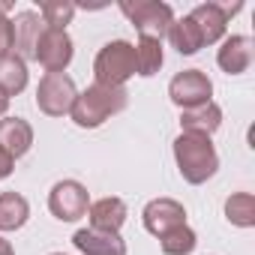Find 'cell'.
Masks as SVG:
<instances>
[{"instance_id":"603a6c76","label":"cell","mask_w":255,"mask_h":255,"mask_svg":"<svg viewBox=\"0 0 255 255\" xmlns=\"http://www.w3.org/2000/svg\"><path fill=\"white\" fill-rule=\"evenodd\" d=\"M195 243H198V237H195V231L189 225H180V228L159 237V249L165 255H189L195 249Z\"/></svg>"},{"instance_id":"ac0fdd59","label":"cell","mask_w":255,"mask_h":255,"mask_svg":"<svg viewBox=\"0 0 255 255\" xmlns=\"http://www.w3.org/2000/svg\"><path fill=\"white\" fill-rule=\"evenodd\" d=\"M165 36H168L171 48H174L177 54H186V57H189V54H198V51L204 48V42H201V33H198L195 21H192L189 15H183V18H174Z\"/></svg>"},{"instance_id":"d6986e66","label":"cell","mask_w":255,"mask_h":255,"mask_svg":"<svg viewBox=\"0 0 255 255\" xmlns=\"http://www.w3.org/2000/svg\"><path fill=\"white\" fill-rule=\"evenodd\" d=\"M27 87V63L12 51L6 57H0V93L3 96H18Z\"/></svg>"},{"instance_id":"2e32d148","label":"cell","mask_w":255,"mask_h":255,"mask_svg":"<svg viewBox=\"0 0 255 255\" xmlns=\"http://www.w3.org/2000/svg\"><path fill=\"white\" fill-rule=\"evenodd\" d=\"M189 18L195 21L198 33H201V42L204 45H216L225 39V30H228V18L222 12V3H198Z\"/></svg>"},{"instance_id":"6da1fadb","label":"cell","mask_w":255,"mask_h":255,"mask_svg":"<svg viewBox=\"0 0 255 255\" xmlns=\"http://www.w3.org/2000/svg\"><path fill=\"white\" fill-rule=\"evenodd\" d=\"M126 105H129V93L126 87H108V84H90L87 90H81L72 102V123L81 126V129H96L105 120H111L114 114H120Z\"/></svg>"},{"instance_id":"4fadbf2b","label":"cell","mask_w":255,"mask_h":255,"mask_svg":"<svg viewBox=\"0 0 255 255\" xmlns=\"http://www.w3.org/2000/svg\"><path fill=\"white\" fill-rule=\"evenodd\" d=\"M72 243L81 255H126V240L120 234L96 231V228H78L72 234Z\"/></svg>"},{"instance_id":"52a82bcc","label":"cell","mask_w":255,"mask_h":255,"mask_svg":"<svg viewBox=\"0 0 255 255\" xmlns=\"http://www.w3.org/2000/svg\"><path fill=\"white\" fill-rule=\"evenodd\" d=\"M168 99L180 111L195 108V105H204V102L213 99V81L201 69H183V72H177L168 81Z\"/></svg>"},{"instance_id":"3957f363","label":"cell","mask_w":255,"mask_h":255,"mask_svg":"<svg viewBox=\"0 0 255 255\" xmlns=\"http://www.w3.org/2000/svg\"><path fill=\"white\" fill-rule=\"evenodd\" d=\"M135 72V45L126 39H111L99 48L96 60H93V78L96 84H108V87H126Z\"/></svg>"},{"instance_id":"7402d4cb","label":"cell","mask_w":255,"mask_h":255,"mask_svg":"<svg viewBox=\"0 0 255 255\" xmlns=\"http://www.w3.org/2000/svg\"><path fill=\"white\" fill-rule=\"evenodd\" d=\"M39 18L48 30H66V24H72L75 18V3H69V0H45V3H39Z\"/></svg>"},{"instance_id":"ffe728a7","label":"cell","mask_w":255,"mask_h":255,"mask_svg":"<svg viewBox=\"0 0 255 255\" xmlns=\"http://www.w3.org/2000/svg\"><path fill=\"white\" fill-rule=\"evenodd\" d=\"M162 63H165L162 42H159V39H144V36H138V42H135V72H138L141 78H150V75H156V72L162 69Z\"/></svg>"},{"instance_id":"8992f818","label":"cell","mask_w":255,"mask_h":255,"mask_svg":"<svg viewBox=\"0 0 255 255\" xmlns=\"http://www.w3.org/2000/svg\"><path fill=\"white\" fill-rule=\"evenodd\" d=\"M87 207H90V192L84 183L72 177L57 180L48 192V210L60 222H78L81 216H87Z\"/></svg>"},{"instance_id":"7a4b0ae2","label":"cell","mask_w":255,"mask_h":255,"mask_svg":"<svg viewBox=\"0 0 255 255\" xmlns=\"http://www.w3.org/2000/svg\"><path fill=\"white\" fill-rule=\"evenodd\" d=\"M171 150H174V162H177L180 177L186 183H192V186L207 183L219 171V153H216V147H213V141L207 135L180 132L174 138Z\"/></svg>"},{"instance_id":"cb8c5ba5","label":"cell","mask_w":255,"mask_h":255,"mask_svg":"<svg viewBox=\"0 0 255 255\" xmlns=\"http://www.w3.org/2000/svg\"><path fill=\"white\" fill-rule=\"evenodd\" d=\"M15 51V33H12V21L0 15V57H6Z\"/></svg>"},{"instance_id":"30bf717a","label":"cell","mask_w":255,"mask_h":255,"mask_svg":"<svg viewBox=\"0 0 255 255\" xmlns=\"http://www.w3.org/2000/svg\"><path fill=\"white\" fill-rule=\"evenodd\" d=\"M252 57H255V45L246 33H234V36H225L219 42V51H216V63L222 72L228 75H243L249 66H252Z\"/></svg>"},{"instance_id":"44dd1931","label":"cell","mask_w":255,"mask_h":255,"mask_svg":"<svg viewBox=\"0 0 255 255\" xmlns=\"http://www.w3.org/2000/svg\"><path fill=\"white\" fill-rule=\"evenodd\" d=\"M225 219L237 228L255 225V195L252 192H231L225 198Z\"/></svg>"},{"instance_id":"9c48e42d","label":"cell","mask_w":255,"mask_h":255,"mask_svg":"<svg viewBox=\"0 0 255 255\" xmlns=\"http://www.w3.org/2000/svg\"><path fill=\"white\" fill-rule=\"evenodd\" d=\"M141 222L153 237H162L180 225H186V207L174 198H153L141 210Z\"/></svg>"},{"instance_id":"484cf974","label":"cell","mask_w":255,"mask_h":255,"mask_svg":"<svg viewBox=\"0 0 255 255\" xmlns=\"http://www.w3.org/2000/svg\"><path fill=\"white\" fill-rule=\"evenodd\" d=\"M0 255H15V249H12V243L3 237V234H0Z\"/></svg>"},{"instance_id":"f1b7e54d","label":"cell","mask_w":255,"mask_h":255,"mask_svg":"<svg viewBox=\"0 0 255 255\" xmlns=\"http://www.w3.org/2000/svg\"><path fill=\"white\" fill-rule=\"evenodd\" d=\"M51 255H63V252H51Z\"/></svg>"},{"instance_id":"7c38bea8","label":"cell","mask_w":255,"mask_h":255,"mask_svg":"<svg viewBox=\"0 0 255 255\" xmlns=\"http://www.w3.org/2000/svg\"><path fill=\"white\" fill-rule=\"evenodd\" d=\"M126 216H129V207H126V201L117 198V195L96 198V201H90V207H87L90 228H96V231H108V234H120Z\"/></svg>"},{"instance_id":"ba28073f","label":"cell","mask_w":255,"mask_h":255,"mask_svg":"<svg viewBox=\"0 0 255 255\" xmlns=\"http://www.w3.org/2000/svg\"><path fill=\"white\" fill-rule=\"evenodd\" d=\"M72 54H75V45H72V36L66 30H48L42 33L39 45H36V63L45 69V72H66V66L72 63Z\"/></svg>"},{"instance_id":"4316f807","label":"cell","mask_w":255,"mask_h":255,"mask_svg":"<svg viewBox=\"0 0 255 255\" xmlns=\"http://www.w3.org/2000/svg\"><path fill=\"white\" fill-rule=\"evenodd\" d=\"M6 111H9V96L0 93V117H6Z\"/></svg>"},{"instance_id":"83f0119b","label":"cell","mask_w":255,"mask_h":255,"mask_svg":"<svg viewBox=\"0 0 255 255\" xmlns=\"http://www.w3.org/2000/svg\"><path fill=\"white\" fill-rule=\"evenodd\" d=\"M9 12H12V3H9V0H0V15H3V18H6Z\"/></svg>"},{"instance_id":"5bb4252c","label":"cell","mask_w":255,"mask_h":255,"mask_svg":"<svg viewBox=\"0 0 255 255\" xmlns=\"http://www.w3.org/2000/svg\"><path fill=\"white\" fill-rule=\"evenodd\" d=\"M33 147V126L24 117H3L0 120V150L12 159H21Z\"/></svg>"},{"instance_id":"5b68a950","label":"cell","mask_w":255,"mask_h":255,"mask_svg":"<svg viewBox=\"0 0 255 255\" xmlns=\"http://www.w3.org/2000/svg\"><path fill=\"white\" fill-rule=\"evenodd\" d=\"M75 96H78V87L66 72H45L36 87V108L48 117H63L72 111Z\"/></svg>"},{"instance_id":"d4e9b609","label":"cell","mask_w":255,"mask_h":255,"mask_svg":"<svg viewBox=\"0 0 255 255\" xmlns=\"http://www.w3.org/2000/svg\"><path fill=\"white\" fill-rule=\"evenodd\" d=\"M12 168H15V159H12L6 150H0V180H6V177L12 174Z\"/></svg>"},{"instance_id":"9a60e30c","label":"cell","mask_w":255,"mask_h":255,"mask_svg":"<svg viewBox=\"0 0 255 255\" xmlns=\"http://www.w3.org/2000/svg\"><path fill=\"white\" fill-rule=\"evenodd\" d=\"M222 126V108L210 99L204 105H195V108H186L180 111V132H189V135H213Z\"/></svg>"},{"instance_id":"e0dca14e","label":"cell","mask_w":255,"mask_h":255,"mask_svg":"<svg viewBox=\"0 0 255 255\" xmlns=\"http://www.w3.org/2000/svg\"><path fill=\"white\" fill-rule=\"evenodd\" d=\"M30 219V204L21 192H0V234L18 231Z\"/></svg>"},{"instance_id":"277c9868","label":"cell","mask_w":255,"mask_h":255,"mask_svg":"<svg viewBox=\"0 0 255 255\" xmlns=\"http://www.w3.org/2000/svg\"><path fill=\"white\" fill-rule=\"evenodd\" d=\"M120 12L129 18V24L138 30V36L159 39V42L174 21V9L168 3H162V0H123Z\"/></svg>"},{"instance_id":"8fae6325","label":"cell","mask_w":255,"mask_h":255,"mask_svg":"<svg viewBox=\"0 0 255 255\" xmlns=\"http://www.w3.org/2000/svg\"><path fill=\"white\" fill-rule=\"evenodd\" d=\"M12 33H15V54L27 63L36 57V45L45 33V24L39 18L36 9H21L15 12V21H12Z\"/></svg>"}]
</instances>
